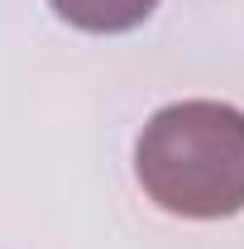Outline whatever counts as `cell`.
<instances>
[{"mask_svg": "<svg viewBox=\"0 0 244 249\" xmlns=\"http://www.w3.org/2000/svg\"><path fill=\"white\" fill-rule=\"evenodd\" d=\"M134 178L158 211L230 220L244 211V110L225 101H173L134 144Z\"/></svg>", "mask_w": 244, "mask_h": 249, "instance_id": "6da1fadb", "label": "cell"}, {"mask_svg": "<svg viewBox=\"0 0 244 249\" xmlns=\"http://www.w3.org/2000/svg\"><path fill=\"white\" fill-rule=\"evenodd\" d=\"M62 24L82 34H129L158 10V0H48Z\"/></svg>", "mask_w": 244, "mask_h": 249, "instance_id": "7a4b0ae2", "label": "cell"}]
</instances>
